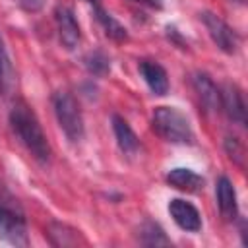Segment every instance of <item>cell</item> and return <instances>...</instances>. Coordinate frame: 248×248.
<instances>
[{"mask_svg": "<svg viewBox=\"0 0 248 248\" xmlns=\"http://www.w3.org/2000/svg\"><path fill=\"white\" fill-rule=\"evenodd\" d=\"M54 21H56L60 43L64 45V48L74 50L79 45V41H81L79 23H78L74 12L68 6H56V10H54Z\"/></svg>", "mask_w": 248, "mask_h": 248, "instance_id": "6", "label": "cell"}, {"mask_svg": "<svg viewBox=\"0 0 248 248\" xmlns=\"http://www.w3.org/2000/svg\"><path fill=\"white\" fill-rule=\"evenodd\" d=\"M140 240L141 244L145 246H169L170 244V238L165 234V231L153 223V221H145L141 227H140Z\"/></svg>", "mask_w": 248, "mask_h": 248, "instance_id": "16", "label": "cell"}, {"mask_svg": "<svg viewBox=\"0 0 248 248\" xmlns=\"http://www.w3.org/2000/svg\"><path fill=\"white\" fill-rule=\"evenodd\" d=\"M110 122H112V132H114V138H116L120 151L128 157L136 155L140 151V140H138L136 132L130 128V124L120 114H112Z\"/></svg>", "mask_w": 248, "mask_h": 248, "instance_id": "13", "label": "cell"}, {"mask_svg": "<svg viewBox=\"0 0 248 248\" xmlns=\"http://www.w3.org/2000/svg\"><path fill=\"white\" fill-rule=\"evenodd\" d=\"M215 198H217V207L221 215L227 221H234L238 217V203H236V190L229 176H219L215 182Z\"/></svg>", "mask_w": 248, "mask_h": 248, "instance_id": "9", "label": "cell"}, {"mask_svg": "<svg viewBox=\"0 0 248 248\" xmlns=\"http://www.w3.org/2000/svg\"><path fill=\"white\" fill-rule=\"evenodd\" d=\"M219 108L227 114L229 120L246 126V103L242 91L234 83H227L219 89Z\"/></svg>", "mask_w": 248, "mask_h": 248, "instance_id": "7", "label": "cell"}, {"mask_svg": "<svg viewBox=\"0 0 248 248\" xmlns=\"http://www.w3.org/2000/svg\"><path fill=\"white\" fill-rule=\"evenodd\" d=\"M12 85V64L4 41L0 39V93H6Z\"/></svg>", "mask_w": 248, "mask_h": 248, "instance_id": "18", "label": "cell"}, {"mask_svg": "<svg viewBox=\"0 0 248 248\" xmlns=\"http://www.w3.org/2000/svg\"><path fill=\"white\" fill-rule=\"evenodd\" d=\"M192 87L200 99V103L203 105L205 110H217L219 108V87L215 85V81L203 74V72H196L192 74Z\"/></svg>", "mask_w": 248, "mask_h": 248, "instance_id": "11", "label": "cell"}, {"mask_svg": "<svg viewBox=\"0 0 248 248\" xmlns=\"http://www.w3.org/2000/svg\"><path fill=\"white\" fill-rule=\"evenodd\" d=\"M165 180L169 182V186L180 190V192H188V194H194V192H200L205 184L203 176L198 174L196 170L192 169H184V167H176V169H170L165 176Z\"/></svg>", "mask_w": 248, "mask_h": 248, "instance_id": "12", "label": "cell"}, {"mask_svg": "<svg viewBox=\"0 0 248 248\" xmlns=\"http://www.w3.org/2000/svg\"><path fill=\"white\" fill-rule=\"evenodd\" d=\"M93 14H95L99 25L103 27V31L107 33V37H110V39L116 41V43H122V41L128 39V31H126V27H124L118 19H114V17L103 8L101 2H99V4H93Z\"/></svg>", "mask_w": 248, "mask_h": 248, "instance_id": "14", "label": "cell"}, {"mask_svg": "<svg viewBox=\"0 0 248 248\" xmlns=\"http://www.w3.org/2000/svg\"><path fill=\"white\" fill-rule=\"evenodd\" d=\"M225 149H227V153H229V157L236 163V165H240V167H244V147H242V143L236 140V138H225Z\"/></svg>", "mask_w": 248, "mask_h": 248, "instance_id": "19", "label": "cell"}, {"mask_svg": "<svg viewBox=\"0 0 248 248\" xmlns=\"http://www.w3.org/2000/svg\"><path fill=\"white\" fill-rule=\"evenodd\" d=\"M46 236L52 246H76L78 242H83V238L79 236V231L56 221H52L46 227Z\"/></svg>", "mask_w": 248, "mask_h": 248, "instance_id": "15", "label": "cell"}, {"mask_svg": "<svg viewBox=\"0 0 248 248\" xmlns=\"http://www.w3.org/2000/svg\"><path fill=\"white\" fill-rule=\"evenodd\" d=\"M138 68H140V74H141L143 81L151 89V93L167 95V91H169V76H167V70L159 62H155V60H140Z\"/></svg>", "mask_w": 248, "mask_h": 248, "instance_id": "10", "label": "cell"}, {"mask_svg": "<svg viewBox=\"0 0 248 248\" xmlns=\"http://www.w3.org/2000/svg\"><path fill=\"white\" fill-rule=\"evenodd\" d=\"M200 19L203 21V25H205V29H207L211 41L217 45L219 50H223V52H227V54L236 52L238 43H240V37L236 35V31H234L225 19H221V17H219L217 14H213V12H202V14H200Z\"/></svg>", "mask_w": 248, "mask_h": 248, "instance_id": "5", "label": "cell"}, {"mask_svg": "<svg viewBox=\"0 0 248 248\" xmlns=\"http://www.w3.org/2000/svg\"><path fill=\"white\" fill-rule=\"evenodd\" d=\"M52 108L64 136L72 143L81 141L85 136V124H83V114L76 97L68 91H56L52 95Z\"/></svg>", "mask_w": 248, "mask_h": 248, "instance_id": "4", "label": "cell"}, {"mask_svg": "<svg viewBox=\"0 0 248 248\" xmlns=\"http://www.w3.org/2000/svg\"><path fill=\"white\" fill-rule=\"evenodd\" d=\"M23 12H29V14H35V12H41L43 6H45V0H14Z\"/></svg>", "mask_w": 248, "mask_h": 248, "instance_id": "20", "label": "cell"}, {"mask_svg": "<svg viewBox=\"0 0 248 248\" xmlns=\"http://www.w3.org/2000/svg\"><path fill=\"white\" fill-rule=\"evenodd\" d=\"M134 2H140V4H145L151 8H161V0H134Z\"/></svg>", "mask_w": 248, "mask_h": 248, "instance_id": "21", "label": "cell"}, {"mask_svg": "<svg viewBox=\"0 0 248 248\" xmlns=\"http://www.w3.org/2000/svg\"><path fill=\"white\" fill-rule=\"evenodd\" d=\"M169 213L172 221L186 232H198L202 231V215L196 205H192L186 200L174 198L169 202Z\"/></svg>", "mask_w": 248, "mask_h": 248, "instance_id": "8", "label": "cell"}, {"mask_svg": "<svg viewBox=\"0 0 248 248\" xmlns=\"http://www.w3.org/2000/svg\"><path fill=\"white\" fill-rule=\"evenodd\" d=\"M85 2H87V4H91V6H93V4H99V2H101V0H85Z\"/></svg>", "mask_w": 248, "mask_h": 248, "instance_id": "22", "label": "cell"}, {"mask_svg": "<svg viewBox=\"0 0 248 248\" xmlns=\"http://www.w3.org/2000/svg\"><path fill=\"white\" fill-rule=\"evenodd\" d=\"M10 128L14 136L19 140V143L39 161L46 163L50 159V143L43 132V126L33 112V108L25 101H16V105L10 108Z\"/></svg>", "mask_w": 248, "mask_h": 248, "instance_id": "1", "label": "cell"}, {"mask_svg": "<svg viewBox=\"0 0 248 248\" xmlns=\"http://www.w3.org/2000/svg\"><path fill=\"white\" fill-rule=\"evenodd\" d=\"M85 68L93 76H105L110 70V60L103 50H93L85 56Z\"/></svg>", "mask_w": 248, "mask_h": 248, "instance_id": "17", "label": "cell"}, {"mask_svg": "<svg viewBox=\"0 0 248 248\" xmlns=\"http://www.w3.org/2000/svg\"><path fill=\"white\" fill-rule=\"evenodd\" d=\"M153 132L170 143H194V132L186 114L174 107H157L151 116Z\"/></svg>", "mask_w": 248, "mask_h": 248, "instance_id": "3", "label": "cell"}, {"mask_svg": "<svg viewBox=\"0 0 248 248\" xmlns=\"http://www.w3.org/2000/svg\"><path fill=\"white\" fill-rule=\"evenodd\" d=\"M0 240L12 246H27V221L17 198L0 182Z\"/></svg>", "mask_w": 248, "mask_h": 248, "instance_id": "2", "label": "cell"}]
</instances>
